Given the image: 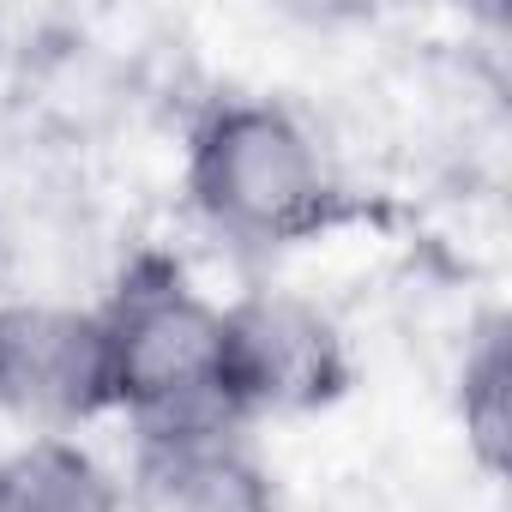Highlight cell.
I'll return each mask as SVG.
<instances>
[{
  "instance_id": "8992f818",
  "label": "cell",
  "mask_w": 512,
  "mask_h": 512,
  "mask_svg": "<svg viewBox=\"0 0 512 512\" xmlns=\"http://www.w3.org/2000/svg\"><path fill=\"white\" fill-rule=\"evenodd\" d=\"M0 512H121V476L67 434H25L0 452Z\"/></svg>"
},
{
  "instance_id": "3957f363",
  "label": "cell",
  "mask_w": 512,
  "mask_h": 512,
  "mask_svg": "<svg viewBox=\"0 0 512 512\" xmlns=\"http://www.w3.org/2000/svg\"><path fill=\"white\" fill-rule=\"evenodd\" d=\"M223 362L241 428L260 416H308L350 392L344 332L296 290H247L223 302Z\"/></svg>"
},
{
  "instance_id": "277c9868",
  "label": "cell",
  "mask_w": 512,
  "mask_h": 512,
  "mask_svg": "<svg viewBox=\"0 0 512 512\" xmlns=\"http://www.w3.org/2000/svg\"><path fill=\"white\" fill-rule=\"evenodd\" d=\"M0 416L31 434H79L115 416L109 344L97 308L0 302Z\"/></svg>"
},
{
  "instance_id": "7a4b0ae2",
  "label": "cell",
  "mask_w": 512,
  "mask_h": 512,
  "mask_svg": "<svg viewBox=\"0 0 512 512\" xmlns=\"http://www.w3.org/2000/svg\"><path fill=\"white\" fill-rule=\"evenodd\" d=\"M187 205L235 247H296L326 235L350 193L320 133L272 97H217L187 133Z\"/></svg>"
},
{
  "instance_id": "5b68a950",
  "label": "cell",
  "mask_w": 512,
  "mask_h": 512,
  "mask_svg": "<svg viewBox=\"0 0 512 512\" xmlns=\"http://www.w3.org/2000/svg\"><path fill=\"white\" fill-rule=\"evenodd\" d=\"M121 512H278V482L247 434L139 440L121 476Z\"/></svg>"
},
{
  "instance_id": "52a82bcc",
  "label": "cell",
  "mask_w": 512,
  "mask_h": 512,
  "mask_svg": "<svg viewBox=\"0 0 512 512\" xmlns=\"http://www.w3.org/2000/svg\"><path fill=\"white\" fill-rule=\"evenodd\" d=\"M458 428L464 446L476 458V470L494 482L506 470V446H512V356H506V320L488 314L458 362Z\"/></svg>"
},
{
  "instance_id": "6da1fadb",
  "label": "cell",
  "mask_w": 512,
  "mask_h": 512,
  "mask_svg": "<svg viewBox=\"0 0 512 512\" xmlns=\"http://www.w3.org/2000/svg\"><path fill=\"white\" fill-rule=\"evenodd\" d=\"M109 344V398L139 440L247 434L229 398L223 302H211L181 260L139 253L97 308Z\"/></svg>"
}]
</instances>
